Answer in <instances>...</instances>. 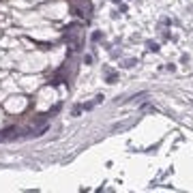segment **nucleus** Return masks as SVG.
I'll use <instances>...</instances> for the list:
<instances>
[{"label":"nucleus","instance_id":"f257e3e1","mask_svg":"<svg viewBox=\"0 0 193 193\" xmlns=\"http://www.w3.org/2000/svg\"><path fill=\"white\" fill-rule=\"evenodd\" d=\"M148 47H150V50H152V52H159V45H157V43H150Z\"/></svg>","mask_w":193,"mask_h":193}]
</instances>
